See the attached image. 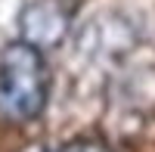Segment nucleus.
<instances>
[{
  "mask_svg": "<svg viewBox=\"0 0 155 152\" xmlns=\"http://www.w3.org/2000/svg\"><path fill=\"white\" fill-rule=\"evenodd\" d=\"M22 152H50V149H47L44 143H31V146H25Z\"/></svg>",
  "mask_w": 155,
  "mask_h": 152,
  "instance_id": "4",
  "label": "nucleus"
},
{
  "mask_svg": "<svg viewBox=\"0 0 155 152\" xmlns=\"http://www.w3.org/2000/svg\"><path fill=\"white\" fill-rule=\"evenodd\" d=\"M74 0H22L19 6V41L37 50H56L71 28Z\"/></svg>",
  "mask_w": 155,
  "mask_h": 152,
  "instance_id": "2",
  "label": "nucleus"
},
{
  "mask_svg": "<svg viewBox=\"0 0 155 152\" xmlns=\"http://www.w3.org/2000/svg\"><path fill=\"white\" fill-rule=\"evenodd\" d=\"M50 96V68L44 50L9 41L0 50V118L9 124L34 121Z\"/></svg>",
  "mask_w": 155,
  "mask_h": 152,
  "instance_id": "1",
  "label": "nucleus"
},
{
  "mask_svg": "<svg viewBox=\"0 0 155 152\" xmlns=\"http://www.w3.org/2000/svg\"><path fill=\"white\" fill-rule=\"evenodd\" d=\"M59 152H112L106 143H99V140H90V137H81V140H71L65 143Z\"/></svg>",
  "mask_w": 155,
  "mask_h": 152,
  "instance_id": "3",
  "label": "nucleus"
},
{
  "mask_svg": "<svg viewBox=\"0 0 155 152\" xmlns=\"http://www.w3.org/2000/svg\"><path fill=\"white\" fill-rule=\"evenodd\" d=\"M74 3H81V0H74Z\"/></svg>",
  "mask_w": 155,
  "mask_h": 152,
  "instance_id": "5",
  "label": "nucleus"
}]
</instances>
